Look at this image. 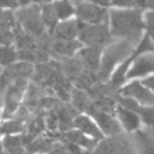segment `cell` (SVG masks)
<instances>
[{
  "instance_id": "cell-1",
  "label": "cell",
  "mask_w": 154,
  "mask_h": 154,
  "mask_svg": "<svg viewBox=\"0 0 154 154\" xmlns=\"http://www.w3.org/2000/svg\"><path fill=\"white\" fill-rule=\"evenodd\" d=\"M112 35L123 37L125 41L135 43L138 41L142 29V12L141 10H126V11H112L111 12Z\"/></svg>"
},
{
  "instance_id": "cell-2",
  "label": "cell",
  "mask_w": 154,
  "mask_h": 154,
  "mask_svg": "<svg viewBox=\"0 0 154 154\" xmlns=\"http://www.w3.org/2000/svg\"><path fill=\"white\" fill-rule=\"evenodd\" d=\"M94 152L96 154H137V147L131 137L119 134L101 140Z\"/></svg>"
},
{
  "instance_id": "cell-3",
  "label": "cell",
  "mask_w": 154,
  "mask_h": 154,
  "mask_svg": "<svg viewBox=\"0 0 154 154\" xmlns=\"http://www.w3.org/2000/svg\"><path fill=\"white\" fill-rule=\"evenodd\" d=\"M78 36L89 47H102L111 42V34L105 24H85L78 22Z\"/></svg>"
},
{
  "instance_id": "cell-4",
  "label": "cell",
  "mask_w": 154,
  "mask_h": 154,
  "mask_svg": "<svg viewBox=\"0 0 154 154\" xmlns=\"http://www.w3.org/2000/svg\"><path fill=\"white\" fill-rule=\"evenodd\" d=\"M132 46H134V43H131L129 41H123V42L114 43L106 49L103 58H102L101 66H100V71L97 73L99 78L101 81H105L108 77V75L111 73L116 63H118L123 58L128 57L132 52Z\"/></svg>"
},
{
  "instance_id": "cell-5",
  "label": "cell",
  "mask_w": 154,
  "mask_h": 154,
  "mask_svg": "<svg viewBox=\"0 0 154 154\" xmlns=\"http://www.w3.org/2000/svg\"><path fill=\"white\" fill-rule=\"evenodd\" d=\"M17 17L26 32L31 34L35 37H38L45 34V24L42 20V16H40V8L37 6H29L26 8L19 10L17 12Z\"/></svg>"
},
{
  "instance_id": "cell-6",
  "label": "cell",
  "mask_w": 154,
  "mask_h": 154,
  "mask_svg": "<svg viewBox=\"0 0 154 154\" xmlns=\"http://www.w3.org/2000/svg\"><path fill=\"white\" fill-rule=\"evenodd\" d=\"M76 12L81 20L89 24H105L107 23V12L103 8H100L95 5L77 1Z\"/></svg>"
},
{
  "instance_id": "cell-7",
  "label": "cell",
  "mask_w": 154,
  "mask_h": 154,
  "mask_svg": "<svg viewBox=\"0 0 154 154\" xmlns=\"http://www.w3.org/2000/svg\"><path fill=\"white\" fill-rule=\"evenodd\" d=\"M88 114L94 117L96 124L99 125V128L103 135H107L108 137H111V136L122 134V125L111 113L102 112L94 106V108Z\"/></svg>"
},
{
  "instance_id": "cell-8",
  "label": "cell",
  "mask_w": 154,
  "mask_h": 154,
  "mask_svg": "<svg viewBox=\"0 0 154 154\" xmlns=\"http://www.w3.org/2000/svg\"><path fill=\"white\" fill-rule=\"evenodd\" d=\"M25 85H26V78H18L8 85V89H7V93L5 96L4 117H7L6 114H12L17 109Z\"/></svg>"
},
{
  "instance_id": "cell-9",
  "label": "cell",
  "mask_w": 154,
  "mask_h": 154,
  "mask_svg": "<svg viewBox=\"0 0 154 154\" xmlns=\"http://www.w3.org/2000/svg\"><path fill=\"white\" fill-rule=\"evenodd\" d=\"M147 51H154V45L150 42V40H149L148 36H146V37L141 41V43H140L138 47L135 49V52H132V55L116 71L113 78H112V82H111V84H112L116 89L125 81V71H126L128 66L130 65V63H131L134 59H136L138 55H141L142 53H144V52H147Z\"/></svg>"
},
{
  "instance_id": "cell-10",
  "label": "cell",
  "mask_w": 154,
  "mask_h": 154,
  "mask_svg": "<svg viewBox=\"0 0 154 154\" xmlns=\"http://www.w3.org/2000/svg\"><path fill=\"white\" fill-rule=\"evenodd\" d=\"M119 105L135 112L136 114L140 116V118H142V120L150 128L154 129V106L153 107H146V106H141L138 105L134 99L128 97V96H123L118 99Z\"/></svg>"
},
{
  "instance_id": "cell-11",
  "label": "cell",
  "mask_w": 154,
  "mask_h": 154,
  "mask_svg": "<svg viewBox=\"0 0 154 154\" xmlns=\"http://www.w3.org/2000/svg\"><path fill=\"white\" fill-rule=\"evenodd\" d=\"M120 93L124 96L138 100L143 105H154V94L150 93L147 88L142 87V84L140 82H134V83L126 85L125 88H123L120 90Z\"/></svg>"
},
{
  "instance_id": "cell-12",
  "label": "cell",
  "mask_w": 154,
  "mask_h": 154,
  "mask_svg": "<svg viewBox=\"0 0 154 154\" xmlns=\"http://www.w3.org/2000/svg\"><path fill=\"white\" fill-rule=\"evenodd\" d=\"M75 128L93 140H103V134L100 130L99 125L93 122L88 116H77L75 119Z\"/></svg>"
},
{
  "instance_id": "cell-13",
  "label": "cell",
  "mask_w": 154,
  "mask_h": 154,
  "mask_svg": "<svg viewBox=\"0 0 154 154\" xmlns=\"http://www.w3.org/2000/svg\"><path fill=\"white\" fill-rule=\"evenodd\" d=\"M117 114L118 118L123 125V128L128 131V132H132V131H138L140 129V124H141V118L138 114H136L135 112L123 107V106H118L117 107Z\"/></svg>"
},
{
  "instance_id": "cell-14",
  "label": "cell",
  "mask_w": 154,
  "mask_h": 154,
  "mask_svg": "<svg viewBox=\"0 0 154 154\" xmlns=\"http://www.w3.org/2000/svg\"><path fill=\"white\" fill-rule=\"evenodd\" d=\"M64 137L67 142L73 143L78 147H81V148H85L87 150H94L95 147L97 146V143L100 142V141H96V140H93V138L88 137L87 135H84L79 130H73V129L66 131Z\"/></svg>"
},
{
  "instance_id": "cell-15",
  "label": "cell",
  "mask_w": 154,
  "mask_h": 154,
  "mask_svg": "<svg viewBox=\"0 0 154 154\" xmlns=\"http://www.w3.org/2000/svg\"><path fill=\"white\" fill-rule=\"evenodd\" d=\"M154 71V57L150 54L142 55L136 59L132 69L129 71L126 78L131 77H137V76H143L149 72Z\"/></svg>"
},
{
  "instance_id": "cell-16",
  "label": "cell",
  "mask_w": 154,
  "mask_h": 154,
  "mask_svg": "<svg viewBox=\"0 0 154 154\" xmlns=\"http://www.w3.org/2000/svg\"><path fill=\"white\" fill-rule=\"evenodd\" d=\"M76 35H78V22L69 20L57 25L54 30V40L55 41H66L75 40Z\"/></svg>"
},
{
  "instance_id": "cell-17",
  "label": "cell",
  "mask_w": 154,
  "mask_h": 154,
  "mask_svg": "<svg viewBox=\"0 0 154 154\" xmlns=\"http://www.w3.org/2000/svg\"><path fill=\"white\" fill-rule=\"evenodd\" d=\"M137 154H154V132L150 130H138L136 132Z\"/></svg>"
},
{
  "instance_id": "cell-18",
  "label": "cell",
  "mask_w": 154,
  "mask_h": 154,
  "mask_svg": "<svg viewBox=\"0 0 154 154\" xmlns=\"http://www.w3.org/2000/svg\"><path fill=\"white\" fill-rule=\"evenodd\" d=\"M100 53H101V47H88L81 52L79 59L82 60V63L87 70L93 71V72H95L97 70Z\"/></svg>"
},
{
  "instance_id": "cell-19",
  "label": "cell",
  "mask_w": 154,
  "mask_h": 154,
  "mask_svg": "<svg viewBox=\"0 0 154 154\" xmlns=\"http://www.w3.org/2000/svg\"><path fill=\"white\" fill-rule=\"evenodd\" d=\"M81 47V43L76 40H66V41H54L53 42V52L58 55L71 57L77 48Z\"/></svg>"
},
{
  "instance_id": "cell-20",
  "label": "cell",
  "mask_w": 154,
  "mask_h": 154,
  "mask_svg": "<svg viewBox=\"0 0 154 154\" xmlns=\"http://www.w3.org/2000/svg\"><path fill=\"white\" fill-rule=\"evenodd\" d=\"M72 101H73V105H75V107L77 109L84 111L87 113H89L95 106V103L91 102L89 96L84 91L78 90V89H75L72 91Z\"/></svg>"
},
{
  "instance_id": "cell-21",
  "label": "cell",
  "mask_w": 154,
  "mask_h": 154,
  "mask_svg": "<svg viewBox=\"0 0 154 154\" xmlns=\"http://www.w3.org/2000/svg\"><path fill=\"white\" fill-rule=\"evenodd\" d=\"M42 20H43V24L49 29V31L54 32L55 28H57V19H58V16H57V12L54 10V6L52 4H45L42 6Z\"/></svg>"
},
{
  "instance_id": "cell-22",
  "label": "cell",
  "mask_w": 154,
  "mask_h": 154,
  "mask_svg": "<svg viewBox=\"0 0 154 154\" xmlns=\"http://www.w3.org/2000/svg\"><path fill=\"white\" fill-rule=\"evenodd\" d=\"M24 122H25V119L24 118H19V117H17V118H14L12 120L5 122L2 124V134L6 135V136H8V135H18L25 128Z\"/></svg>"
},
{
  "instance_id": "cell-23",
  "label": "cell",
  "mask_w": 154,
  "mask_h": 154,
  "mask_svg": "<svg viewBox=\"0 0 154 154\" xmlns=\"http://www.w3.org/2000/svg\"><path fill=\"white\" fill-rule=\"evenodd\" d=\"M53 6H54L58 18H67L73 13V7L67 0L57 1L53 4Z\"/></svg>"
},
{
  "instance_id": "cell-24",
  "label": "cell",
  "mask_w": 154,
  "mask_h": 154,
  "mask_svg": "<svg viewBox=\"0 0 154 154\" xmlns=\"http://www.w3.org/2000/svg\"><path fill=\"white\" fill-rule=\"evenodd\" d=\"M18 54L17 52L10 47V46H4L1 48V64L2 65H10L17 59Z\"/></svg>"
},
{
  "instance_id": "cell-25",
  "label": "cell",
  "mask_w": 154,
  "mask_h": 154,
  "mask_svg": "<svg viewBox=\"0 0 154 154\" xmlns=\"http://www.w3.org/2000/svg\"><path fill=\"white\" fill-rule=\"evenodd\" d=\"M16 26H17V24H16V19H14L13 13L10 11H2V13H1V29L14 30Z\"/></svg>"
},
{
  "instance_id": "cell-26",
  "label": "cell",
  "mask_w": 154,
  "mask_h": 154,
  "mask_svg": "<svg viewBox=\"0 0 154 154\" xmlns=\"http://www.w3.org/2000/svg\"><path fill=\"white\" fill-rule=\"evenodd\" d=\"M146 28L149 36L154 38V11L148 12L146 14Z\"/></svg>"
},
{
  "instance_id": "cell-27",
  "label": "cell",
  "mask_w": 154,
  "mask_h": 154,
  "mask_svg": "<svg viewBox=\"0 0 154 154\" xmlns=\"http://www.w3.org/2000/svg\"><path fill=\"white\" fill-rule=\"evenodd\" d=\"M13 40H14V32L12 30L1 29V43L4 46H10Z\"/></svg>"
},
{
  "instance_id": "cell-28",
  "label": "cell",
  "mask_w": 154,
  "mask_h": 154,
  "mask_svg": "<svg viewBox=\"0 0 154 154\" xmlns=\"http://www.w3.org/2000/svg\"><path fill=\"white\" fill-rule=\"evenodd\" d=\"M49 154H72L67 147L65 144H60V143H55L53 149L49 152Z\"/></svg>"
},
{
  "instance_id": "cell-29",
  "label": "cell",
  "mask_w": 154,
  "mask_h": 154,
  "mask_svg": "<svg viewBox=\"0 0 154 154\" xmlns=\"http://www.w3.org/2000/svg\"><path fill=\"white\" fill-rule=\"evenodd\" d=\"M112 4L117 5V6L131 7V6H137L138 0H112Z\"/></svg>"
},
{
  "instance_id": "cell-30",
  "label": "cell",
  "mask_w": 154,
  "mask_h": 154,
  "mask_svg": "<svg viewBox=\"0 0 154 154\" xmlns=\"http://www.w3.org/2000/svg\"><path fill=\"white\" fill-rule=\"evenodd\" d=\"M137 6L141 8H153L154 10V0H138Z\"/></svg>"
},
{
  "instance_id": "cell-31",
  "label": "cell",
  "mask_w": 154,
  "mask_h": 154,
  "mask_svg": "<svg viewBox=\"0 0 154 154\" xmlns=\"http://www.w3.org/2000/svg\"><path fill=\"white\" fill-rule=\"evenodd\" d=\"M18 4V0H1L2 7H16Z\"/></svg>"
},
{
  "instance_id": "cell-32",
  "label": "cell",
  "mask_w": 154,
  "mask_h": 154,
  "mask_svg": "<svg viewBox=\"0 0 154 154\" xmlns=\"http://www.w3.org/2000/svg\"><path fill=\"white\" fill-rule=\"evenodd\" d=\"M143 84H144L146 87H148V88H150V89L154 90V76H153V77H149V78H147V79H144V81H143Z\"/></svg>"
},
{
  "instance_id": "cell-33",
  "label": "cell",
  "mask_w": 154,
  "mask_h": 154,
  "mask_svg": "<svg viewBox=\"0 0 154 154\" xmlns=\"http://www.w3.org/2000/svg\"><path fill=\"white\" fill-rule=\"evenodd\" d=\"M90 1H93L95 4H99V5H102V6H107L112 2V0H90Z\"/></svg>"
},
{
  "instance_id": "cell-34",
  "label": "cell",
  "mask_w": 154,
  "mask_h": 154,
  "mask_svg": "<svg viewBox=\"0 0 154 154\" xmlns=\"http://www.w3.org/2000/svg\"><path fill=\"white\" fill-rule=\"evenodd\" d=\"M34 1H41V0H18V2L20 5H26L29 2H34Z\"/></svg>"
},
{
  "instance_id": "cell-35",
  "label": "cell",
  "mask_w": 154,
  "mask_h": 154,
  "mask_svg": "<svg viewBox=\"0 0 154 154\" xmlns=\"http://www.w3.org/2000/svg\"><path fill=\"white\" fill-rule=\"evenodd\" d=\"M83 154H96L94 150H85V152H83Z\"/></svg>"
},
{
  "instance_id": "cell-36",
  "label": "cell",
  "mask_w": 154,
  "mask_h": 154,
  "mask_svg": "<svg viewBox=\"0 0 154 154\" xmlns=\"http://www.w3.org/2000/svg\"><path fill=\"white\" fill-rule=\"evenodd\" d=\"M76 1H77V0H76Z\"/></svg>"
}]
</instances>
